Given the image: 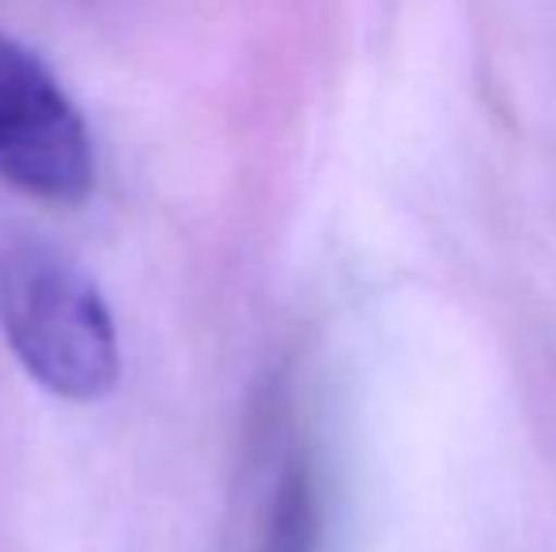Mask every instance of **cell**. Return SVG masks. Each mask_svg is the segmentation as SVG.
Segmentation results:
<instances>
[{"instance_id": "cell-1", "label": "cell", "mask_w": 556, "mask_h": 552, "mask_svg": "<svg viewBox=\"0 0 556 552\" xmlns=\"http://www.w3.org/2000/svg\"><path fill=\"white\" fill-rule=\"evenodd\" d=\"M0 333L38 386L65 401L114 390L117 330L88 269L50 239L0 231Z\"/></svg>"}, {"instance_id": "cell-2", "label": "cell", "mask_w": 556, "mask_h": 552, "mask_svg": "<svg viewBox=\"0 0 556 552\" xmlns=\"http://www.w3.org/2000/svg\"><path fill=\"white\" fill-rule=\"evenodd\" d=\"M0 178L42 201H84L96 152L84 114L38 53L0 30Z\"/></svg>"}, {"instance_id": "cell-3", "label": "cell", "mask_w": 556, "mask_h": 552, "mask_svg": "<svg viewBox=\"0 0 556 552\" xmlns=\"http://www.w3.org/2000/svg\"><path fill=\"white\" fill-rule=\"evenodd\" d=\"M318 526L323 515H318L315 473L303 458H295L273 488L257 552H318Z\"/></svg>"}]
</instances>
